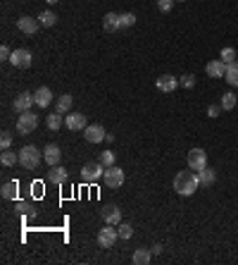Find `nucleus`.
I'll return each instance as SVG.
<instances>
[{
	"label": "nucleus",
	"instance_id": "17",
	"mask_svg": "<svg viewBox=\"0 0 238 265\" xmlns=\"http://www.w3.org/2000/svg\"><path fill=\"white\" fill-rule=\"evenodd\" d=\"M177 86H178L177 77H172V74H162V77H157V88H160L162 93H172Z\"/></svg>",
	"mask_w": 238,
	"mask_h": 265
},
{
	"label": "nucleus",
	"instance_id": "35",
	"mask_svg": "<svg viewBox=\"0 0 238 265\" xmlns=\"http://www.w3.org/2000/svg\"><path fill=\"white\" fill-rule=\"evenodd\" d=\"M10 144H12V134H10V132H2V136H0V146H2V150L10 148Z\"/></svg>",
	"mask_w": 238,
	"mask_h": 265
},
{
	"label": "nucleus",
	"instance_id": "36",
	"mask_svg": "<svg viewBox=\"0 0 238 265\" xmlns=\"http://www.w3.org/2000/svg\"><path fill=\"white\" fill-rule=\"evenodd\" d=\"M17 210H19V213H24V215H31V213H33V208H31L29 203H24V201H19V203H17Z\"/></svg>",
	"mask_w": 238,
	"mask_h": 265
},
{
	"label": "nucleus",
	"instance_id": "38",
	"mask_svg": "<svg viewBox=\"0 0 238 265\" xmlns=\"http://www.w3.org/2000/svg\"><path fill=\"white\" fill-rule=\"evenodd\" d=\"M10 55H12L10 48L7 46H0V60H10Z\"/></svg>",
	"mask_w": 238,
	"mask_h": 265
},
{
	"label": "nucleus",
	"instance_id": "23",
	"mask_svg": "<svg viewBox=\"0 0 238 265\" xmlns=\"http://www.w3.org/2000/svg\"><path fill=\"white\" fill-rule=\"evenodd\" d=\"M0 194H2L5 201H15V196H17V182H5L2 189H0Z\"/></svg>",
	"mask_w": 238,
	"mask_h": 265
},
{
	"label": "nucleus",
	"instance_id": "34",
	"mask_svg": "<svg viewBox=\"0 0 238 265\" xmlns=\"http://www.w3.org/2000/svg\"><path fill=\"white\" fill-rule=\"evenodd\" d=\"M174 2L177 0H157V7H160V12H169L174 7Z\"/></svg>",
	"mask_w": 238,
	"mask_h": 265
},
{
	"label": "nucleus",
	"instance_id": "14",
	"mask_svg": "<svg viewBox=\"0 0 238 265\" xmlns=\"http://www.w3.org/2000/svg\"><path fill=\"white\" fill-rule=\"evenodd\" d=\"M43 160H45L50 167L60 165V160H62V150H60V146H55V144H48V146H45V150H43Z\"/></svg>",
	"mask_w": 238,
	"mask_h": 265
},
{
	"label": "nucleus",
	"instance_id": "24",
	"mask_svg": "<svg viewBox=\"0 0 238 265\" xmlns=\"http://www.w3.org/2000/svg\"><path fill=\"white\" fill-rule=\"evenodd\" d=\"M198 177H200V184H205V186H212V184L217 182V172H214L212 167H203V170L198 172Z\"/></svg>",
	"mask_w": 238,
	"mask_h": 265
},
{
	"label": "nucleus",
	"instance_id": "3",
	"mask_svg": "<svg viewBox=\"0 0 238 265\" xmlns=\"http://www.w3.org/2000/svg\"><path fill=\"white\" fill-rule=\"evenodd\" d=\"M103 175H105V167H103V163H100V160H90V163H86V165L81 167V179H84V182H89V184L98 182Z\"/></svg>",
	"mask_w": 238,
	"mask_h": 265
},
{
	"label": "nucleus",
	"instance_id": "4",
	"mask_svg": "<svg viewBox=\"0 0 238 265\" xmlns=\"http://www.w3.org/2000/svg\"><path fill=\"white\" fill-rule=\"evenodd\" d=\"M38 127V115H33L31 110L27 113H19V119H17V134H31L33 129Z\"/></svg>",
	"mask_w": 238,
	"mask_h": 265
},
{
	"label": "nucleus",
	"instance_id": "39",
	"mask_svg": "<svg viewBox=\"0 0 238 265\" xmlns=\"http://www.w3.org/2000/svg\"><path fill=\"white\" fill-rule=\"evenodd\" d=\"M150 251H152V256H155V253H162V246H160V244H155Z\"/></svg>",
	"mask_w": 238,
	"mask_h": 265
},
{
	"label": "nucleus",
	"instance_id": "37",
	"mask_svg": "<svg viewBox=\"0 0 238 265\" xmlns=\"http://www.w3.org/2000/svg\"><path fill=\"white\" fill-rule=\"evenodd\" d=\"M219 113H222V105H209L208 108V117H219Z\"/></svg>",
	"mask_w": 238,
	"mask_h": 265
},
{
	"label": "nucleus",
	"instance_id": "15",
	"mask_svg": "<svg viewBox=\"0 0 238 265\" xmlns=\"http://www.w3.org/2000/svg\"><path fill=\"white\" fill-rule=\"evenodd\" d=\"M205 72H208V77H212V79H219V77L226 74V65L222 60H209L208 65H205Z\"/></svg>",
	"mask_w": 238,
	"mask_h": 265
},
{
	"label": "nucleus",
	"instance_id": "25",
	"mask_svg": "<svg viewBox=\"0 0 238 265\" xmlns=\"http://www.w3.org/2000/svg\"><path fill=\"white\" fill-rule=\"evenodd\" d=\"M224 79H226L231 86H238V62L226 65V74H224Z\"/></svg>",
	"mask_w": 238,
	"mask_h": 265
},
{
	"label": "nucleus",
	"instance_id": "16",
	"mask_svg": "<svg viewBox=\"0 0 238 265\" xmlns=\"http://www.w3.org/2000/svg\"><path fill=\"white\" fill-rule=\"evenodd\" d=\"M64 124H67L72 132H76V129H86V115H81V113H69V115L64 117Z\"/></svg>",
	"mask_w": 238,
	"mask_h": 265
},
{
	"label": "nucleus",
	"instance_id": "18",
	"mask_svg": "<svg viewBox=\"0 0 238 265\" xmlns=\"http://www.w3.org/2000/svg\"><path fill=\"white\" fill-rule=\"evenodd\" d=\"M67 170L64 167H60V165H55V167H50V172H48V182L50 184H55V186H60V184H64L67 182Z\"/></svg>",
	"mask_w": 238,
	"mask_h": 265
},
{
	"label": "nucleus",
	"instance_id": "9",
	"mask_svg": "<svg viewBox=\"0 0 238 265\" xmlns=\"http://www.w3.org/2000/svg\"><path fill=\"white\" fill-rule=\"evenodd\" d=\"M33 103H36V100H33V93L22 91V93L15 96V100H12V110H15V113H27V110H31Z\"/></svg>",
	"mask_w": 238,
	"mask_h": 265
},
{
	"label": "nucleus",
	"instance_id": "40",
	"mask_svg": "<svg viewBox=\"0 0 238 265\" xmlns=\"http://www.w3.org/2000/svg\"><path fill=\"white\" fill-rule=\"evenodd\" d=\"M45 2H50V5H55V2H60V0H45Z\"/></svg>",
	"mask_w": 238,
	"mask_h": 265
},
{
	"label": "nucleus",
	"instance_id": "21",
	"mask_svg": "<svg viewBox=\"0 0 238 265\" xmlns=\"http://www.w3.org/2000/svg\"><path fill=\"white\" fill-rule=\"evenodd\" d=\"M150 261H152V251H148V248H138V251L131 256V263L134 265H148Z\"/></svg>",
	"mask_w": 238,
	"mask_h": 265
},
{
	"label": "nucleus",
	"instance_id": "31",
	"mask_svg": "<svg viewBox=\"0 0 238 265\" xmlns=\"http://www.w3.org/2000/svg\"><path fill=\"white\" fill-rule=\"evenodd\" d=\"M98 160L103 163V167H112V165H115V153H112V150H105V153H100Z\"/></svg>",
	"mask_w": 238,
	"mask_h": 265
},
{
	"label": "nucleus",
	"instance_id": "1",
	"mask_svg": "<svg viewBox=\"0 0 238 265\" xmlns=\"http://www.w3.org/2000/svg\"><path fill=\"white\" fill-rule=\"evenodd\" d=\"M198 186H200V177L195 172L183 170V172H177V177H174V191L181 196H193L198 191Z\"/></svg>",
	"mask_w": 238,
	"mask_h": 265
},
{
	"label": "nucleus",
	"instance_id": "26",
	"mask_svg": "<svg viewBox=\"0 0 238 265\" xmlns=\"http://www.w3.org/2000/svg\"><path fill=\"white\" fill-rule=\"evenodd\" d=\"M45 124H48V129H53V132H58L60 127L64 124V119H62V115H60L58 110H55L53 115H48V119H45Z\"/></svg>",
	"mask_w": 238,
	"mask_h": 265
},
{
	"label": "nucleus",
	"instance_id": "20",
	"mask_svg": "<svg viewBox=\"0 0 238 265\" xmlns=\"http://www.w3.org/2000/svg\"><path fill=\"white\" fill-rule=\"evenodd\" d=\"M103 27H105V31H117V29H121L117 12H107V15L103 17Z\"/></svg>",
	"mask_w": 238,
	"mask_h": 265
},
{
	"label": "nucleus",
	"instance_id": "33",
	"mask_svg": "<svg viewBox=\"0 0 238 265\" xmlns=\"http://www.w3.org/2000/svg\"><path fill=\"white\" fill-rule=\"evenodd\" d=\"M178 84L183 88H193L195 86V77H193V74H183V77L178 79Z\"/></svg>",
	"mask_w": 238,
	"mask_h": 265
},
{
	"label": "nucleus",
	"instance_id": "32",
	"mask_svg": "<svg viewBox=\"0 0 238 265\" xmlns=\"http://www.w3.org/2000/svg\"><path fill=\"white\" fill-rule=\"evenodd\" d=\"M119 24H121V27H134V24H136V15H134V12L119 15Z\"/></svg>",
	"mask_w": 238,
	"mask_h": 265
},
{
	"label": "nucleus",
	"instance_id": "6",
	"mask_svg": "<svg viewBox=\"0 0 238 265\" xmlns=\"http://www.w3.org/2000/svg\"><path fill=\"white\" fill-rule=\"evenodd\" d=\"M117 239H119V232L115 230V225H105V227L98 232V244H100V248H112Z\"/></svg>",
	"mask_w": 238,
	"mask_h": 265
},
{
	"label": "nucleus",
	"instance_id": "12",
	"mask_svg": "<svg viewBox=\"0 0 238 265\" xmlns=\"http://www.w3.org/2000/svg\"><path fill=\"white\" fill-rule=\"evenodd\" d=\"M100 217L105 220V225H119L121 222V210L117 206H105L100 210Z\"/></svg>",
	"mask_w": 238,
	"mask_h": 265
},
{
	"label": "nucleus",
	"instance_id": "2",
	"mask_svg": "<svg viewBox=\"0 0 238 265\" xmlns=\"http://www.w3.org/2000/svg\"><path fill=\"white\" fill-rule=\"evenodd\" d=\"M41 160H43V153L36 146H24L19 150V165L24 170H36L41 165Z\"/></svg>",
	"mask_w": 238,
	"mask_h": 265
},
{
	"label": "nucleus",
	"instance_id": "13",
	"mask_svg": "<svg viewBox=\"0 0 238 265\" xmlns=\"http://www.w3.org/2000/svg\"><path fill=\"white\" fill-rule=\"evenodd\" d=\"M33 100H36V105L38 108H48L50 103H53V91L48 86H41L33 91Z\"/></svg>",
	"mask_w": 238,
	"mask_h": 265
},
{
	"label": "nucleus",
	"instance_id": "22",
	"mask_svg": "<svg viewBox=\"0 0 238 265\" xmlns=\"http://www.w3.org/2000/svg\"><path fill=\"white\" fill-rule=\"evenodd\" d=\"M0 163H2L5 167H12L15 163H19V153H12L10 148H5V150L0 153Z\"/></svg>",
	"mask_w": 238,
	"mask_h": 265
},
{
	"label": "nucleus",
	"instance_id": "41",
	"mask_svg": "<svg viewBox=\"0 0 238 265\" xmlns=\"http://www.w3.org/2000/svg\"><path fill=\"white\" fill-rule=\"evenodd\" d=\"M178 2H186V0H178Z\"/></svg>",
	"mask_w": 238,
	"mask_h": 265
},
{
	"label": "nucleus",
	"instance_id": "11",
	"mask_svg": "<svg viewBox=\"0 0 238 265\" xmlns=\"http://www.w3.org/2000/svg\"><path fill=\"white\" fill-rule=\"evenodd\" d=\"M17 29L22 31V33H27V36H33L36 31L41 29V22L33 19V17H19L17 19Z\"/></svg>",
	"mask_w": 238,
	"mask_h": 265
},
{
	"label": "nucleus",
	"instance_id": "27",
	"mask_svg": "<svg viewBox=\"0 0 238 265\" xmlns=\"http://www.w3.org/2000/svg\"><path fill=\"white\" fill-rule=\"evenodd\" d=\"M38 22H41V27H55L58 15H55V12H41V15H38Z\"/></svg>",
	"mask_w": 238,
	"mask_h": 265
},
{
	"label": "nucleus",
	"instance_id": "30",
	"mask_svg": "<svg viewBox=\"0 0 238 265\" xmlns=\"http://www.w3.org/2000/svg\"><path fill=\"white\" fill-rule=\"evenodd\" d=\"M117 232H119V239H131L134 236V227L129 222H119Z\"/></svg>",
	"mask_w": 238,
	"mask_h": 265
},
{
	"label": "nucleus",
	"instance_id": "5",
	"mask_svg": "<svg viewBox=\"0 0 238 265\" xmlns=\"http://www.w3.org/2000/svg\"><path fill=\"white\" fill-rule=\"evenodd\" d=\"M188 167L200 172L203 167H208V153L203 148H191L188 150Z\"/></svg>",
	"mask_w": 238,
	"mask_h": 265
},
{
	"label": "nucleus",
	"instance_id": "19",
	"mask_svg": "<svg viewBox=\"0 0 238 265\" xmlns=\"http://www.w3.org/2000/svg\"><path fill=\"white\" fill-rule=\"evenodd\" d=\"M72 93H64V96H60L58 100H55V110H58L60 115H67L69 110H72Z\"/></svg>",
	"mask_w": 238,
	"mask_h": 265
},
{
	"label": "nucleus",
	"instance_id": "7",
	"mask_svg": "<svg viewBox=\"0 0 238 265\" xmlns=\"http://www.w3.org/2000/svg\"><path fill=\"white\" fill-rule=\"evenodd\" d=\"M103 179H105V184H107L110 189H119V186L124 184V170H121V167H117V165H112V167H105V175H103Z\"/></svg>",
	"mask_w": 238,
	"mask_h": 265
},
{
	"label": "nucleus",
	"instance_id": "10",
	"mask_svg": "<svg viewBox=\"0 0 238 265\" xmlns=\"http://www.w3.org/2000/svg\"><path fill=\"white\" fill-rule=\"evenodd\" d=\"M84 139H86L89 144H100V141L107 139V132H105L100 124H90V127L84 129Z\"/></svg>",
	"mask_w": 238,
	"mask_h": 265
},
{
	"label": "nucleus",
	"instance_id": "8",
	"mask_svg": "<svg viewBox=\"0 0 238 265\" xmlns=\"http://www.w3.org/2000/svg\"><path fill=\"white\" fill-rule=\"evenodd\" d=\"M10 62L17 67V69H29L33 58H31V53L27 48H17V50H12V55H10Z\"/></svg>",
	"mask_w": 238,
	"mask_h": 265
},
{
	"label": "nucleus",
	"instance_id": "29",
	"mask_svg": "<svg viewBox=\"0 0 238 265\" xmlns=\"http://www.w3.org/2000/svg\"><path fill=\"white\" fill-rule=\"evenodd\" d=\"M219 58H222L224 65H231V62H236V50H234V48H222Z\"/></svg>",
	"mask_w": 238,
	"mask_h": 265
},
{
	"label": "nucleus",
	"instance_id": "28",
	"mask_svg": "<svg viewBox=\"0 0 238 265\" xmlns=\"http://www.w3.org/2000/svg\"><path fill=\"white\" fill-rule=\"evenodd\" d=\"M219 105H222V110H234V108H236V93H231V91L224 93Z\"/></svg>",
	"mask_w": 238,
	"mask_h": 265
}]
</instances>
